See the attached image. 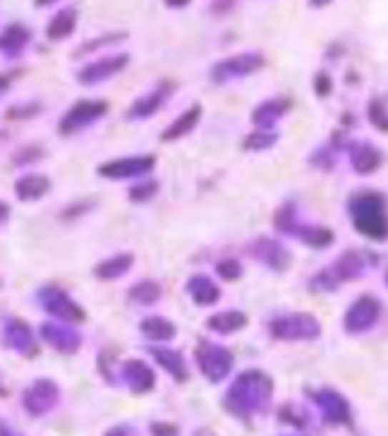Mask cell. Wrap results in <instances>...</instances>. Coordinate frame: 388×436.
Listing matches in <instances>:
<instances>
[{"label":"cell","instance_id":"6da1fadb","mask_svg":"<svg viewBox=\"0 0 388 436\" xmlns=\"http://www.w3.org/2000/svg\"><path fill=\"white\" fill-rule=\"evenodd\" d=\"M271 403H274V379L262 370H244L237 374L223 396V410L242 422H252L257 415H267Z\"/></svg>","mask_w":388,"mask_h":436},{"label":"cell","instance_id":"7a4b0ae2","mask_svg":"<svg viewBox=\"0 0 388 436\" xmlns=\"http://www.w3.org/2000/svg\"><path fill=\"white\" fill-rule=\"evenodd\" d=\"M348 214L352 221V228L367 240L384 242L388 235V221H386V194L377 189H359L350 194L348 199Z\"/></svg>","mask_w":388,"mask_h":436},{"label":"cell","instance_id":"3957f363","mask_svg":"<svg viewBox=\"0 0 388 436\" xmlns=\"http://www.w3.org/2000/svg\"><path fill=\"white\" fill-rule=\"evenodd\" d=\"M324 326L312 312H288L269 322V336L283 343H309L322 338Z\"/></svg>","mask_w":388,"mask_h":436},{"label":"cell","instance_id":"277c9868","mask_svg":"<svg viewBox=\"0 0 388 436\" xmlns=\"http://www.w3.org/2000/svg\"><path fill=\"white\" fill-rule=\"evenodd\" d=\"M36 302L46 314H51L60 324L72 326V324H84L86 319H89L86 309L81 307L77 299H72L70 292L63 290L56 283L41 285V288L36 290Z\"/></svg>","mask_w":388,"mask_h":436},{"label":"cell","instance_id":"5b68a950","mask_svg":"<svg viewBox=\"0 0 388 436\" xmlns=\"http://www.w3.org/2000/svg\"><path fill=\"white\" fill-rule=\"evenodd\" d=\"M194 362L204 374V379L209 384H221L223 379L233 372L235 367V355L219 343H211V340H199L194 347Z\"/></svg>","mask_w":388,"mask_h":436},{"label":"cell","instance_id":"8992f818","mask_svg":"<svg viewBox=\"0 0 388 436\" xmlns=\"http://www.w3.org/2000/svg\"><path fill=\"white\" fill-rule=\"evenodd\" d=\"M108 111H111V106H108L106 99H79L58 120V134L60 137L79 134L81 129L91 127L94 122H99L104 115H108Z\"/></svg>","mask_w":388,"mask_h":436},{"label":"cell","instance_id":"52a82bcc","mask_svg":"<svg viewBox=\"0 0 388 436\" xmlns=\"http://www.w3.org/2000/svg\"><path fill=\"white\" fill-rule=\"evenodd\" d=\"M381 264V254H374V252L367 249H345L336 262L329 264V274L333 276V281L340 285L359 281L369 269H377Z\"/></svg>","mask_w":388,"mask_h":436},{"label":"cell","instance_id":"ba28073f","mask_svg":"<svg viewBox=\"0 0 388 436\" xmlns=\"http://www.w3.org/2000/svg\"><path fill=\"white\" fill-rule=\"evenodd\" d=\"M267 67V58L257 51H244L235 53V56H228L219 60L214 67H211V81L214 84H228L233 79H244L249 74H254L259 70Z\"/></svg>","mask_w":388,"mask_h":436},{"label":"cell","instance_id":"9c48e42d","mask_svg":"<svg viewBox=\"0 0 388 436\" xmlns=\"http://www.w3.org/2000/svg\"><path fill=\"white\" fill-rule=\"evenodd\" d=\"M307 396L312 403L319 407L322 420L331 427H350L352 425V407L348 398L336 388L322 386V388H307Z\"/></svg>","mask_w":388,"mask_h":436},{"label":"cell","instance_id":"30bf717a","mask_svg":"<svg viewBox=\"0 0 388 436\" xmlns=\"http://www.w3.org/2000/svg\"><path fill=\"white\" fill-rule=\"evenodd\" d=\"M0 343L8 350L17 352L19 357L34 360L39 355L36 333H34L31 324L24 322L22 317H5L0 322Z\"/></svg>","mask_w":388,"mask_h":436},{"label":"cell","instance_id":"8fae6325","mask_svg":"<svg viewBox=\"0 0 388 436\" xmlns=\"http://www.w3.org/2000/svg\"><path fill=\"white\" fill-rule=\"evenodd\" d=\"M381 312H384V304H381V299L377 295H369V292L359 295L343 314L345 333H350V336H359V333L372 331L374 326L379 324Z\"/></svg>","mask_w":388,"mask_h":436},{"label":"cell","instance_id":"7c38bea8","mask_svg":"<svg viewBox=\"0 0 388 436\" xmlns=\"http://www.w3.org/2000/svg\"><path fill=\"white\" fill-rule=\"evenodd\" d=\"M154 168H156V156L139 154V156H122V159L99 163L96 173L104 180H134V178H146Z\"/></svg>","mask_w":388,"mask_h":436},{"label":"cell","instance_id":"4fadbf2b","mask_svg":"<svg viewBox=\"0 0 388 436\" xmlns=\"http://www.w3.org/2000/svg\"><path fill=\"white\" fill-rule=\"evenodd\" d=\"M60 396H63V391H60L58 381L36 379L24 388L22 407L31 415V417H44V415L56 410L60 403Z\"/></svg>","mask_w":388,"mask_h":436},{"label":"cell","instance_id":"5bb4252c","mask_svg":"<svg viewBox=\"0 0 388 436\" xmlns=\"http://www.w3.org/2000/svg\"><path fill=\"white\" fill-rule=\"evenodd\" d=\"M247 252H249V257H254V262L264 264V267L269 271H274V274H285L292 264L290 249L285 247L281 240L269 237V235L254 237V240L247 244Z\"/></svg>","mask_w":388,"mask_h":436},{"label":"cell","instance_id":"9a60e30c","mask_svg":"<svg viewBox=\"0 0 388 436\" xmlns=\"http://www.w3.org/2000/svg\"><path fill=\"white\" fill-rule=\"evenodd\" d=\"M175 89H178V84H175L173 79H163L159 84L154 86L151 91L141 94L129 104V108L125 111V118L127 120H146V118H154L156 113L161 111L163 104L173 96Z\"/></svg>","mask_w":388,"mask_h":436},{"label":"cell","instance_id":"2e32d148","mask_svg":"<svg viewBox=\"0 0 388 436\" xmlns=\"http://www.w3.org/2000/svg\"><path fill=\"white\" fill-rule=\"evenodd\" d=\"M127 65H129L127 53H115V56L99 58V60H94V63H86V65L79 67L77 81L84 86H96V84H101V81L113 79L115 74L127 70Z\"/></svg>","mask_w":388,"mask_h":436},{"label":"cell","instance_id":"e0dca14e","mask_svg":"<svg viewBox=\"0 0 388 436\" xmlns=\"http://www.w3.org/2000/svg\"><path fill=\"white\" fill-rule=\"evenodd\" d=\"M39 336L60 355H74V352H79L81 343H84V336L74 326L60 322H44L39 326Z\"/></svg>","mask_w":388,"mask_h":436},{"label":"cell","instance_id":"ac0fdd59","mask_svg":"<svg viewBox=\"0 0 388 436\" xmlns=\"http://www.w3.org/2000/svg\"><path fill=\"white\" fill-rule=\"evenodd\" d=\"M118 374V381H122L134 396H144V393H151L156 388V372L151 370V365H146L139 357H129L125 362H120Z\"/></svg>","mask_w":388,"mask_h":436},{"label":"cell","instance_id":"d6986e66","mask_svg":"<svg viewBox=\"0 0 388 436\" xmlns=\"http://www.w3.org/2000/svg\"><path fill=\"white\" fill-rule=\"evenodd\" d=\"M345 152L350 156V166L355 170L357 175H372L377 173L381 168V163H384V154H381L379 147H374L372 142H355L350 139L348 144H345Z\"/></svg>","mask_w":388,"mask_h":436},{"label":"cell","instance_id":"ffe728a7","mask_svg":"<svg viewBox=\"0 0 388 436\" xmlns=\"http://www.w3.org/2000/svg\"><path fill=\"white\" fill-rule=\"evenodd\" d=\"M292 111V99L290 96H274L262 101L254 111H252L249 120L257 129H267V132H274L276 122L288 115Z\"/></svg>","mask_w":388,"mask_h":436},{"label":"cell","instance_id":"44dd1931","mask_svg":"<svg viewBox=\"0 0 388 436\" xmlns=\"http://www.w3.org/2000/svg\"><path fill=\"white\" fill-rule=\"evenodd\" d=\"M146 352L154 357V362L161 367V370L168 372V377L178 384H185L189 379V372H187V362H185V355L182 350H175V347H166V345H149Z\"/></svg>","mask_w":388,"mask_h":436},{"label":"cell","instance_id":"7402d4cb","mask_svg":"<svg viewBox=\"0 0 388 436\" xmlns=\"http://www.w3.org/2000/svg\"><path fill=\"white\" fill-rule=\"evenodd\" d=\"M34 34L29 26H24L22 22L8 24L3 31H0V56H5L8 60L19 58L26 51V46L31 44Z\"/></svg>","mask_w":388,"mask_h":436},{"label":"cell","instance_id":"603a6c76","mask_svg":"<svg viewBox=\"0 0 388 436\" xmlns=\"http://www.w3.org/2000/svg\"><path fill=\"white\" fill-rule=\"evenodd\" d=\"M185 290H187L189 299H192L194 304H199V307H211V304H216L221 299L219 283H216L214 278L204 276V274L189 276L187 283H185Z\"/></svg>","mask_w":388,"mask_h":436},{"label":"cell","instance_id":"cb8c5ba5","mask_svg":"<svg viewBox=\"0 0 388 436\" xmlns=\"http://www.w3.org/2000/svg\"><path fill=\"white\" fill-rule=\"evenodd\" d=\"M202 115H204L202 104H192L185 113H180L178 118H175L166 129H163L161 142H163V144H170V142H178L182 137H187V134L202 122Z\"/></svg>","mask_w":388,"mask_h":436},{"label":"cell","instance_id":"d4e9b609","mask_svg":"<svg viewBox=\"0 0 388 436\" xmlns=\"http://www.w3.org/2000/svg\"><path fill=\"white\" fill-rule=\"evenodd\" d=\"M290 237H297L302 244L312 249H326L336 242V233L329 226H319V223H302L299 221Z\"/></svg>","mask_w":388,"mask_h":436},{"label":"cell","instance_id":"484cf974","mask_svg":"<svg viewBox=\"0 0 388 436\" xmlns=\"http://www.w3.org/2000/svg\"><path fill=\"white\" fill-rule=\"evenodd\" d=\"M134 267V254L132 252H118L113 257H106L104 262H99L94 267V276L99 281H118Z\"/></svg>","mask_w":388,"mask_h":436},{"label":"cell","instance_id":"4316f807","mask_svg":"<svg viewBox=\"0 0 388 436\" xmlns=\"http://www.w3.org/2000/svg\"><path fill=\"white\" fill-rule=\"evenodd\" d=\"M51 192V178L44 173H29L22 175L15 182V194L19 202H39Z\"/></svg>","mask_w":388,"mask_h":436},{"label":"cell","instance_id":"83f0119b","mask_svg":"<svg viewBox=\"0 0 388 436\" xmlns=\"http://www.w3.org/2000/svg\"><path fill=\"white\" fill-rule=\"evenodd\" d=\"M249 317L240 309H226V312H216L207 319V329L214 333H223V336H230V333H237L242 329H247Z\"/></svg>","mask_w":388,"mask_h":436},{"label":"cell","instance_id":"f1b7e54d","mask_svg":"<svg viewBox=\"0 0 388 436\" xmlns=\"http://www.w3.org/2000/svg\"><path fill=\"white\" fill-rule=\"evenodd\" d=\"M139 333L149 338L151 343H170L178 336V326L166 317H144L139 322Z\"/></svg>","mask_w":388,"mask_h":436},{"label":"cell","instance_id":"f546056e","mask_svg":"<svg viewBox=\"0 0 388 436\" xmlns=\"http://www.w3.org/2000/svg\"><path fill=\"white\" fill-rule=\"evenodd\" d=\"M77 17H79V12H77V8H72V5L70 8L58 10L49 22V26H46V36H49V41L70 39L74 29H77Z\"/></svg>","mask_w":388,"mask_h":436},{"label":"cell","instance_id":"4dcf8cb0","mask_svg":"<svg viewBox=\"0 0 388 436\" xmlns=\"http://www.w3.org/2000/svg\"><path fill=\"white\" fill-rule=\"evenodd\" d=\"M127 297L137 304H144V307H151V304L161 302L163 297V285L154 278H141L127 290Z\"/></svg>","mask_w":388,"mask_h":436},{"label":"cell","instance_id":"1f68e13d","mask_svg":"<svg viewBox=\"0 0 388 436\" xmlns=\"http://www.w3.org/2000/svg\"><path fill=\"white\" fill-rule=\"evenodd\" d=\"M299 223V211H297V202H283L281 207L276 209L274 214V228L278 230L281 235H292V230H295V226Z\"/></svg>","mask_w":388,"mask_h":436},{"label":"cell","instance_id":"d6a6232c","mask_svg":"<svg viewBox=\"0 0 388 436\" xmlns=\"http://www.w3.org/2000/svg\"><path fill=\"white\" fill-rule=\"evenodd\" d=\"M127 36H129L127 31H108V34H101V36H96V39L84 41V44H81L79 49L72 53V58H81V56H86V53H94V51L104 49V46L120 44V41H125Z\"/></svg>","mask_w":388,"mask_h":436},{"label":"cell","instance_id":"836d02e7","mask_svg":"<svg viewBox=\"0 0 388 436\" xmlns=\"http://www.w3.org/2000/svg\"><path fill=\"white\" fill-rule=\"evenodd\" d=\"M278 142V132H267V129H254L249 132L247 137L242 139V149L244 152H267V149L276 147Z\"/></svg>","mask_w":388,"mask_h":436},{"label":"cell","instance_id":"e575fe53","mask_svg":"<svg viewBox=\"0 0 388 436\" xmlns=\"http://www.w3.org/2000/svg\"><path fill=\"white\" fill-rule=\"evenodd\" d=\"M159 189H161L159 180H154V178L139 180V182H134V185L127 189V199L132 204H146V202H151L156 194H159Z\"/></svg>","mask_w":388,"mask_h":436},{"label":"cell","instance_id":"d590c367","mask_svg":"<svg viewBox=\"0 0 388 436\" xmlns=\"http://www.w3.org/2000/svg\"><path fill=\"white\" fill-rule=\"evenodd\" d=\"M367 118L374 125V129L386 132L388 129V108H386V96H374L367 104Z\"/></svg>","mask_w":388,"mask_h":436},{"label":"cell","instance_id":"8d00e7d4","mask_svg":"<svg viewBox=\"0 0 388 436\" xmlns=\"http://www.w3.org/2000/svg\"><path fill=\"white\" fill-rule=\"evenodd\" d=\"M46 156H49L46 147H41V144H24L22 149H17V152L12 154V163H15V166H29V163L44 161Z\"/></svg>","mask_w":388,"mask_h":436},{"label":"cell","instance_id":"74e56055","mask_svg":"<svg viewBox=\"0 0 388 436\" xmlns=\"http://www.w3.org/2000/svg\"><path fill=\"white\" fill-rule=\"evenodd\" d=\"M216 276L223 278L226 283H235L237 278H242V264L235 257H223L221 262H216Z\"/></svg>","mask_w":388,"mask_h":436},{"label":"cell","instance_id":"f35d334b","mask_svg":"<svg viewBox=\"0 0 388 436\" xmlns=\"http://www.w3.org/2000/svg\"><path fill=\"white\" fill-rule=\"evenodd\" d=\"M309 166L319 168V170H333L336 168V152H333L329 144L319 147L317 152L309 156Z\"/></svg>","mask_w":388,"mask_h":436},{"label":"cell","instance_id":"ab89813d","mask_svg":"<svg viewBox=\"0 0 388 436\" xmlns=\"http://www.w3.org/2000/svg\"><path fill=\"white\" fill-rule=\"evenodd\" d=\"M41 111H44V106L41 104H17V106H12L5 111V120H12V122H17V120H29L34 118V115H39Z\"/></svg>","mask_w":388,"mask_h":436},{"label":"cell","instance_id":"60d3db41","mask_svg":"<svg viewBox=\"0 0 388 436\" xmlns=\"http://www.w3.org/2000/svg\"><path fill=\"white\" fill-rule=\"evenodd\" d=\"M94 207H96V202L94 199H77V202H72L70 207L63 209L60 218H63V221H77V218H81L84 214H89Z\"/></svg>","mask_w":388,"mask_h":436},{"label":"cell","instance_id":"b9f144b4","mask_svg":"<svg viewBox=\"0 0 388 436\" xmlns=\"http://www.w3.org/2000/svg\"><path fill=\"white\" fill-rule=\"evenodd\" d=\"M99 372L111 386H118V377H115V355L111 350H101L99 355Z\"/></svg>","mask_w":388,"mask_h":436},{"label":"cell","instance_id":"7bdbcfd3","mask_svg":"<svg viewBox=\"0 0 388 436\" xmlns=\"http://www.w3.org/2000/svg\"><path fill=\"white\" fill-rule=\"evenodd\" d=\"M314 94L319 99H329L333 94V77L326 70H319L314 74Z\"/></svg>","mask_w":388,"mask_h":436},{"label":"cell","instance_id":"ee69618b","mask_svg":"<svg viewBox=\"0 0 388 436\" xmlns=\"http://www.w3.org/2000/svg\"><path fill=\"white\" fill-rule=\"evenodd\" d=\"M149 434L151 436H180V427L173 425V422H151Z\"/></svg>","mask_w":388,"mask_h":436},{"label":"cell","instance_id":"f6af8a7d","mask_svg":"<svg viewBox=\"0 0 388 436\" xmlns=\"http://www.w3.org/2000/svg\"><path fill=\"white\" fill-rule=\"evenodd\" d=\"M281 420L290 422V425H295V427H304V415L299 412V410H295V407H292L290 403L281 410Z\"/></svg>","mask_w":388,"mask_h":436},{"label":"cell","instance_id":"bcb514c9","mask_svg":"<svg viewBox=\"0 0 388 436\" xmlns=\"http://www.w3.org/2000/svg\"><path fill=\"white\" fill-rule=\"evenodd\" d=\"M104 436H139V432L132 425H115Z\"/></svg>","mask_w":388,"mask_h":436},{"label":"cell","instance_id":"7dc6e473","mask_svg":"<svg viewBox=\"0 0 388 436\" xmlns=\"http://www.w3.org/2000/svg\"><path fill=\"white\" fill-rule=\"evenodd\" d=\"M237 8V3H211V12H216V15H228V12H233Z\"/></svg>","mask_w":388,"mask_h":436},{"label":"cell","instance_id":"c3c4849f","mask_svg":"<svg viewBox=\"0 0 388 436\" xmlns=\"http://www.w3.org/2000/svg\"><path fill=\"white\" fill-rule=\"evenodd\" d=\"M8 218H10V204L0 199V226H3V223H8Z\"/></svg>","mask_w":388,"mask_h":436},{"label":"cell","instance_id":"681fc988","mask_svg":"<svg viewBox=\"0 0 388 436\" xmlns=\"http://www.w3.org/2000/svg\"><path fill=\"white\" fill-rule=\"evenodd\" d=\"M10 84H12L10 74H3V72H0V96H3V94L10 89Z\"/></svg>","mask_w":388,"mask_h":436},{"label":"cell","instance_id":"f907efd6","mask_svg":"<svg viewBox=\"0 0 388 436\" xmlns=\"http://www.w3.org/2000/svg\"><path fill=\"white\" fill-rule=\"evenodd\" d=\"M0 436H22L19 432H15L10 425H5V422H0Z\"/></svg>","mask_w":388,"mask_h":436},{"label":"cell","instance_id":"816d5d0a","mask_svg":"<svg viewBox=\"0 0 388 436\" xmlns=\"http://www.w3.org/2000/svg\"><path fill=\"white\" fill-rule=\"evenodd\" d=\"M166 8H170V10H180V8H187L189 5V0H178V3H173V0H166Z\"/></svg>","mask_w":388,"mask_h":436},{"label":"cell","instance_id":"f5cc1de1","mask_svg":"<svg viewBox=\"0 0 388 436\" xmlns=\"http://www.w3.org/2000/svg\"><path fill=\"white\" fill-rule=\"evenodd\" d=\"M352 120H355V115L352 113H343V118H340V122H343V127H350Z\"/></svg>","mask_w":388,"mask_h":436}]
</instances>
